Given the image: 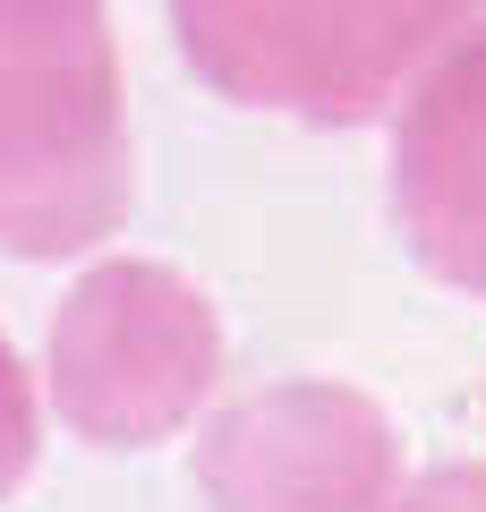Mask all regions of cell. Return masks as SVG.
<instances>
[{"instance_id": "1", "label": "cell", "mask_w": 486, "mask_h": 512, "mask_svg": "<svg viewBox=\"0 0 486 512\" xmlns=\"http://www.w3.org/2000/svg\"><path fill=\"white\" fill-rule=\"evenodd\" d=\"M128 103L103 0H0V256H86L128 222Z\"/></svg>"}, {"instance_id": "2", "label": "cell", "mask_w": 486, "mask_h": 512, "mask_svg": "<svg viewBox=\"0 0 486 512\" xmlns=\"http://www.w3.org/2000/svg\"><path fill=\"white\" fill-rule=\"evenodd\" d=\"M171 35L222 103L367 128L461 35V0H171Z\"/></svg>"}, {"instance_id": "3", "label": "cell", "mask_w": 486, "mask_h": 512, "mask_svg": "<svg viewBox=\"0 0 486 512\" xmlns=\"http://www.w3.org/2000/svg\"><path fill=\"white\" fill-rule=\"evenodd\" d=\"M222 316L188 274L154 256H103L69 282L43 342V393L52 410L103 453L171 444L222 384Z\"/></svg>"}, {"instance_id": "4", "label": "cell", "mask_w": 486, "mask_h": 512, "mask_svg": "<svg viewBox=\"0 0 486 512\" xmlns=\"http://www.w3.org/2000/svg\"><path fill=\"white\" fill-rule=\"evenodd\" d=\"M197 495L214 512H384L401 495V427L333 376L256 384L197 436Z\"/></svg>"}, {"instance_id": "5", "label": "cell", "mask_w": 486, "mask_h": 512, "mask_svg": "<svg viewBox=\"0 0 486 512\" xmlns=\"http://www.w3.org/2000/svg\"><path fill=\"white\" fill-rule=\"evenodd\" d=\"M393 222L435 282L486 299V18L393 103Z\"/></svg>"}, {"instance_id": "6", "label": "cell", "mask_w": 486, "mask_h": 512, "mask_svg": "<svg viewBox=\"0 0 486 512\" xmlns=\"http://www.w3.org/2000/svg\"><path fill=\"white\" fill-rule=\"evenodd\" d=\"M43 461V393H35V367L18 359V342L0 333V504L35 478Z\"/></svg>"}, {"instance_id": "7", "label": "cell", "mask_w": 486, "mask_h": 512, "mask_svg": "<svg viewBox=\"0 0 486 512\" xmlns=\"http://www.w3.org/2000/svg\"><path fill=\"white\" fill-rule=\"evenodd\" d=\"M384 512H486V461H444L427 478H401Z\"/></svg>"}]
</instances>
